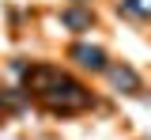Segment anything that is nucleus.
Segmentation results:
<instances>
[{"mask_svg": "<svg viewBox=\"0 0 151 140\" xmlns=\"http://www.w3.org/2000/svg\"><path fill=\"white\" fill-rule=\"evenodd\" d=\"M72 57L83 64V68H106V53L94 49V45H72Z\"/></svg>", "mask_w": 151, "mask_h": 140, "instance_id": "1", "label": "nucleus"}, {"mask_svg": "<svg viewBox=\"0 0 151 140\" xmlns=\"http://www.w3.org/2000/svg\"><path fill=\"white\" fill-rule=\"evenodd\" d=\"M110 76H113V83H117V87H129V91H140V80H136V72H132V68H113Z\"/></svg>", "mask_w": 151, "mask_h": 140, "instance_id": "2", "label": "nucleus"}, {"mask_svg": "<svg viewBox=\"0 0 151 140\" xmlns=\"http://www.w3.org/2000/svg\"><path fill=\"white\" fill-rule=\"evenodd\" d=\"M121 8L129 15H151V0H121Z\"/></svg>", "mask_w": 151, "mask_h": 140, "instance_id": "3", "label": "nucleus"}, {"mask_svg": "<svg viewBox=\"0 0 151 140\" xmlns=\"http://www.w3.org/2000/svg\"><path fill=\"white\" fill-rule=\"evenodd\" d=\"M64 23H72V27H87V15H79V12H68Z\"/></svg>", "mask_w": 151, "mask_h": 140, "instance_id": "4", "label": "nucleus"}]
</instances>
